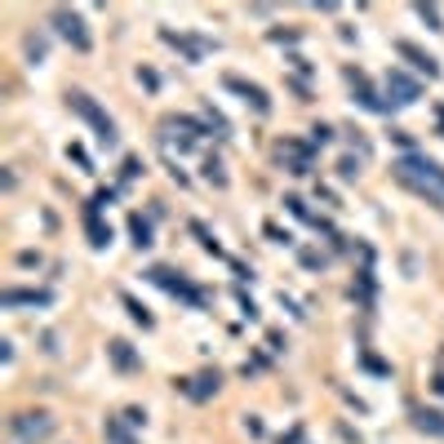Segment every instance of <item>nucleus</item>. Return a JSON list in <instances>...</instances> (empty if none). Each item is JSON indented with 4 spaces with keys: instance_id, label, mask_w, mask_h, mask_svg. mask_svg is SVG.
I'll return each mask as SVG.
<instances>
[{
    "instance_id": "12",
    "label": "nucleus",
    "mask_w": 444,
    "mask_h": 444,
    "mask_svg": "<svg viewBox=\"0 0 444 444\" xmlns=\"http://www.w3.org/2000/svg\"><path fill=\"white\" fill-rule=\"evenodd\" d=\"M133 236H138V240H133L138 249H147V245H151V227H147L142 218H133Z\"/></svg>"
},
{
    "instance_id": "4",
    "label": "nucleus",
    "mask_w": 444,
    "mask_h": 444,
    "mask_svg": "<svg viewBox=\"0 0 444 444\" xmlns=\"http://www.w3.org/2000/svg\"><path fill=\"white\" fill-rule=\"evenodd\" d=\"M14 431H18V440H45L54 431V418L49 414H23V418H14Z\"/></svg>"
},
{
    "instance_id": "10",
    "label": "nucleus",
    "mask_w": 444,
    "mask_h": 444,
    "mask_svg": "<svg viewBox=\"0 0 444 444\" xmlns=\"http://www.w3.org/2000/svg\"><path fill=\"white\" fill-rule=\"evenodd\" d=\"M111 360L120 364V369H133V355H129V346H124V342H111Z\"/></svg>"
},
{
    "instance_id": "9",
    "label": "nucleus",
    "mask_w": 444,
    "mask_h": 444,
    "mask_svg": "<svg viewBox=\"0 0 444 444\" xmlns=\"http://www.w3.org/2000/svg\"><path fill=\"white\" fill-rule=\"evenodd\" d=\"M18 302H49V293H5V306H18Z\"/></svg>"
},
{
    "instance_id": "3",
    "label": "nucleus",
    "mask_w": 444,
    "mask_h": 444,
    "mask_svg": "<svg viewBox=\"0 0 444 444\" xmlns=\"http://www.w3.org/2000/svg\"><path fill=\"white\" fill-rule=\"evenodd\" d=\"M54 27L62 40H71L76 49H89V31H84V18L71 14V9H54Z\"/></svg>"
},
{
    "instance_id": "13",
    "label": "nucleus",
    "mask_w": 444,
    "mask_h": 444,
    "mask_svg": "<svg viewBox=\"0 0 444 444\" xmlns=\"http://www.w3.org/2000/svg\"><path fill=\"white\" fill-rule=\"evenodd\" d=\"M355 174H360V160H351V156H346V160H342V178H355Z\"/></svg>"
},
{
    "instance_id": "5",
    "label": "nucleus",
    "mask_w": 444,
    "mask_h": 444,
    "mask_svg": "<svg viewBox=\"0 0 444 444\" xmlns=\"http://www.w3.org/2000/svg\"><path fill=\"white\" fill-rule=\"evenodd\" d=\"M387 93H396V102H418L422 84H418V80H409L405 71H391V76H387Z\"/></svg>"
},
{
    "instance_id": "11",
    "label": "nucleus",
    "mask_w": 444,
    "mask_h": 444,
    "mask_svg": "<svg viewBox=\"0 0 444 444\" xmlns=\"http://www.w3.org/2000/svg\"><path fill=\"white\" fill-rule=\"evenodd\" d=\"M418 427H422V431H436V436H444V422H440V414H418Z\"/></svg>"
},
{
    "instance_id": "7",
    "label": "nucleus",
    "mask_w": 444,
    "mask_h": 444,
    "mask_svg": "<svg viewBox=\"0 0 444 444\" xmlns=\"http://www.w3.org/2000/svg\"><path fill=\"white\" fill-rule=\"evenodd\" d=\"M227 84H231V89H240V93H245V98H249L258 111H267V93H262L258 84H240V80H227Z\"/></svg>"
},
{
    "instance_id": "2",
    "label": "nucleus",
    "mask_w": 444,
    "mask_h": 444,
    "mask_svg": "<svg viewBox=\"0 0 444 444\" xmlns=\"http://www.w3.org/2000/svg\"><path fill=\"white\" fill-rule=\"evenodd\" d=\"M71 107H76V111L84 115V120H89L93 129H98V138L107 142V147L115 142V124H111V120H107V115H102L98 107H93V98H89V93H71Z\"/></svg>"
},
{
    "instance_id": "6",
    "label": "nucleus",
    "mask_w": 444,
    "mask_h": 444,
    "mask_svg": "<svg viewBox=\"0 0 444 444\" xmlns=\"http://www.w3.org/2000/svg\"><path fill=\"white\" fill-rule=\"evenodd\" d=\"M400 54H405V58H414L418 67L427 71V76H436V71H440V67H436V58H431V54H422V49H414V45H400Z\"/></svg>"
},
{
    "instance_id": "1",
    "label": "nucleus",
    "mask_w": 444,
    "mask_h": 444,
    "mask_svg": "<svg viewBox=\"0 0 444 444\" xmlns=\"http://www.w3.org/2000/svg\"><path fill=\"white\" fill-rule=\"evenodd\" d=\"M396 174L405 178V183H418L422 192H427V183H431V192H440V187H444L440 165H436V160H422V156H405V160L396 165Z\"/></svg>"
},
{
    "instance_id": "8",
    "label": "nucleus",
    "mask_w": 444,
    "mask_h": 444,
    "mask_svg": "<svg viewBox=\"0 0 444 444\" xmlns=\"http://www.w3.org/2000/svg\"><path fill=\"white\" fill-rule=\"evenodd\" d=\"M89 236H93V245H98V249L111 245V227H102V222L93 218V214H89Z\"/></svg>"
}]
</instances>
